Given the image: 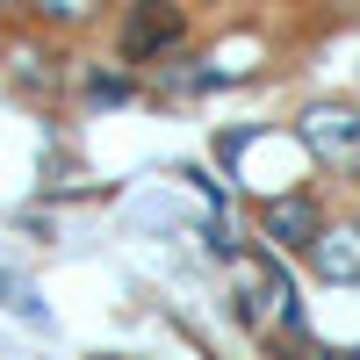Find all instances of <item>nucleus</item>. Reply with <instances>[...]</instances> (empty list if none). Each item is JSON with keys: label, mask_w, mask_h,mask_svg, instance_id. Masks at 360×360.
<instances>
[{"label": "nucleus", "mask_w": 360, "mask_h": 360, "mask_svg": "<svg viewBox=\"0 0 360 360\" xmlns=\"http://www.w3.org/2000/svg\"><path fill=\"white\" fill-rule=\"evenodd\" d=\"M303 144L324 166H360V108H346V101L303 108Z\"/></svg>", "instance_id": "1"}, {"label": "nucleus", "mask_w": 360, "mask_h": 360, "mask_svg": "<svg viewBox=\"0 0 360 360\" xmlns=\"http://www.w3.org/2000/svg\"><path fill=\"white\" fill-rule=\"evenodd\" d=\"M188 37V15L173 0H130L123 8V58H159Z\"/></svg>", "instance_id": "2"}, {"label": "nucleus", "mask_w": 360, "mask_h": 360, "mask_svg": "<svg viewBox=\"0 0 360 360\" xmlns=\"http://www.w3.org/2000/svg\"><path fill=\"white\" fill-rule=\"evenodd\" d=\"M259 224H266V238H274V245H303V252L317 245V231H324V217H317L310 195H266Z\"/></svg>", "instance_id": "3"}, {"label": "nucleus", "mask_w": 360, "mask_h": 360, "mask_svg": "<svg viewBox=\"0 0 360 360\" xmlns=\"http://www.w3.org/2000/svg\"><path fill=\"white\" fill-rule=\"evenodd\" d=\"M310 266L339 288H360V224H324L310 245Z\"/></svg>", "instance_id": "4"}, {"label": "nucleus", "mask_w": 360, "mask_h": 360, "mask_svg": "<svg viewBox=\"0 0 360 360\" xmlns=\"http://www.w3.org/2000/svg\"><path fill=\"white\" fill-rule=\"evenodd\" d=\"M37 8H44V15H58V22H86L101 0H37Z\"/></svg>", "instance_id": "5"}, {"label": "nucleus", "mask_w": 360, "mask_h": 360, "mask_svg": "<svg viewBox=\"0 0 360 360\" xmlns=\"http://www.w3.org/2000/svg\"><path fill=\"white\" fill-rule=\"evenodd\" d=\"M123 94H130V79H115V72L101 79V72H94V101H123Z\"/></svg>", "instance_id": "6"}]
</instances>
